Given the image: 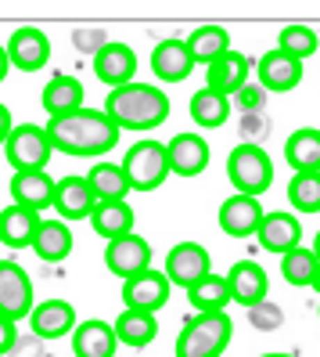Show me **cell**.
Instances as JSON below:
<instances>
[{"label": "cell", "instance_id": "obj_9", "mask_svg": "<svg viewBox=\"0 0 320 357\" xmlns=\"http://www.w3.org/2000/svg\"><path fill=\"white\" fill-rule=\"evenodd\" d=\"M104 267L122 282L134 278V275L152 267V245H147L141 235H134V231L130 235H119V238H112L109 245H104Z\"/></svg>", "mask_w": 320, "mask_h": 357}, {"label": "cell", "instance_id": "obj_13", "mask_svg": "<svg viewBox=\"0 0 320 357\" xmlns=\"http://www.w3.org/2000/svg\"><path fill=\"white\" fill-rule=\"evenodd\" d=\"M76 307L69 300H44L29 310V328L40 340H61V335H72L76 328Z\"/></svg>", "mask_w": 320, "mask_h": 357}, {"label": "cell", "instance_id": "obj_29", "mask_svg": "<svg viewBox=\"0 0 320 357\" xmlns=\"http://www.w3.org/2000/svg\"><path fill=\"white\" fill-rule=\"evenodd\" d=\"M90 227H94V235H101L104 242H112L119 235H130V231H134V209L126 206V199H119V202H97L94 213H90Z\"/></svg>", "mask_w": 320, "mask_h": 357}, {"label": "cell", "instance_id": "obj_34", "mask_svg": "<svg viewBox=\"0 0 320 357\" xmlns=\"http://www.w3.org/2000/svg\"><path fill=\"white\" fill-rule=\"evenodd\" d=\"M317 264H320V260H317L313 249L295 245V249H288V253L281 257V275H285V282H288V285H295V289H306V285H313Z\"/></svg>", "mask_w": 320, "mask_h": 357}, {"label": "cell", "instance_id": "obj_21", "mask_svg": "<svg viewBox=\"0 0 320 357\" xmlns=\"http://www.w3.org/2000/svg\"><path fill=\"white\" fill-rule=\"evenodd\" d=\"M36 227H40V209L29 206H8L0 209V242L11 245V249H29L36 238Z\"/></svg>", "mask_w": 320, "mask_h": 357}, {"label": "cell", "instance_id": "obj_43", "mask_svg": "<svg viewBox=\"0 0 320 357\" xmlns=\"http://www.w3.org/2000/svg\"><path fill=\"white\" fill-rule=\"evenodd\" d=\"M11 127H15V123H11V112H8V105H0V144L8 141Z\"/></svg>", "mask_w": 320, "mask_h": 357}, {"label": "cell", "instance_id": "obj_37", "mask_svg": "<svg viewBox=\"0 0 320 357\" xmlns=\"http://www.w3.org/2000/svg\"><path fill=\"white\" fill-rule=\"evenodd\" d=\"M266 94H270V91L263 87L259 79H255V83H241V87L230 94V105H234L238 112H263V109H266Z\"/></svg>", "mask_w": 320, "mask_h": 357}, {"label": "cell", "instance_id": "obj_38", "mask_svg": "<svg viewBox=\"0 0 320 357\" xmlns=\"http://www.w3.org/2000/svg\"><path fill=\"white\" fill-rule=\"evenodd\" d=\"M248 321H252V328H255V332H273V328H281L285 314H281V307H277V303L263 300V303L248 307Z\"/></svg>", "mask_w": 320, "mask_h": 357}, {"label": "cell", "instance_id": "obj_26", "mask_svg": "<svg viewBox=\"0 0 320 357\" xmlns=\"http://www.w3.org/2000/svg\"><path fill=\"white\" fill-rule=\"evenodd\" d=\"M11 199L18 206H29V209H47V206H54V181L44 170L15 174L11 177Z\"/></svg>", "mask_w": 320, "mask_h": 357}, {"label": "cell", "instance_id": "obj_22", "mask_svg": "<svg viewBox=\"0 0 320 357\" xmlns=\"http://www.w3.org/2000/svg\"><path fill=\"white\" fill-rule=\"evenodd\" d=\"M115 347H119V340H115V328L109 321L90 318V321H79L72 328L76 357H115Z\"/></svg>", "mask_w": 320, "mask_h": 357}, {"label": "cell", "instance_id": "obj_44", "mask_svg": "<svg viewBox=\"0 0 320 357\" xmlns=\"http://www.w3.org/2000/svg\"><path fill=\"white\" fill-rule=\"evenodd\" d=\"M8 69H11V58H8V47H0V83H4Z\"/></svg>", "mask_w": 320, "mask_h": 357}, {"label": "cell", "instance_id": "obj_1", "mask_svg": "<svg viewBox=\"0 0 320 357\" xmlns=\"http://www.w3.org/2000/svg\"><path fill=\"white\" fill-rule=\"evenodd\" d=\"M47 137L65 155H104L119 144V127L104 109H76L47 123Z\"/></svg>", "mask_w": 320, "mask_h": 357}, {"label": "cell", "instance_id": "obj_16", "mask_svg": "<svg viewBox=\"0 0 320 357\" xmlns=\"http://www.w3.org/2000/svg\"><path fill=\"white\" fill-rule=\"evenodd\" d=\"M263 220V206H259V195H230L223 206H220V227L223 235H234V238H248L255 235V227Z\"/></svg>", "mask_w": 320, "mask_h": 357}, {"label": "cell", "instance_id": "obj_41", "mask_svg": "<svg viewBox=\"0 0 320 357\" xmlns=\"http://www.w3.org/2000/svg\"><path fill=\"white\" fill-rule=\"evenodd\" d=\"M40 343H44L40 335H18L15 347L8 350V357H44V347Z\"/></svg>", "mask_w": 320, "mask_h": 357}, {"label": "cell", "instance_id": "obj_28", "mask_svg": "<svg viewBox=\"0 0 320 357\" xmlns=\"http://www.w3.org/2000/svg\"><path fill=\"white\" fill-rule=\"evenodd\" d=\"M44 109L47 116H69L76 109H83V83L69 73H58L47 79V87H44Z\"/></svg>", "mask_w": 320, "mask_h": 357}, {"label": "cell", "instance_id": "obj_33", "mask_svg": "<svg viewBox=\"0 0 320 357\" xmlns=\"http://www.w3.org/2000/svg\"><path fill=\"white\" fill-rule=\"evenodd\" d=\"M187 300H191L195 310H223L230 303V285H227L223 275H212V271H209L198 285L187 289Z\"/></svg>", "mask_w": 320, "mask_h": 357}, {"label": "cell", "instance_id": "obj_24", "mask_svg": "<svg viewBox=\"0 0 320 357\" xmlns=\"http://www.w3.org/2000/svg\"><path fill=\"white\" fill-rule=\"evenodd\" d=\"M248 69H252V61L238 51H223L216 61H209V83L205 87L212 91H220V94H234L241 87V83H248Z\"/></svg>", "mask_w": 320, "mask_h": 357}, {"label": "cell", "instance_id": "obj_42", "mask_svg": "<svg viewBox=\"0 0 320 357\" xmlns=\"http://www.w3.org/2000/svg\"><path fill=\"white\" fill-rule=\"evenodd\" d=\"M15 340H18V332H15V321H11V318H4V314H0V357H8V350L15 347Z\"/></svg>", "mask_w": 320, "mask_h": 357}, {"label": "cell", "instance_id": "obj_46", "mask_svg": "<svg viewBox=\"0 0 320 357\" xmlns=\"http://www.w3.org/2000/svg\"><path fill=\"white\" fill-rule=\"evenodd\" d=\"M313 253H317V260H320V231H317V242H313Z\"/></svg>", "mask_w": 320, "mask_h": 357}, {"label": "cell", "instance_id": "obj_19", "mask_svg": "<svg viewBox=\"0 0 320 357\" xmlns=\"http://www.w3.org/2000/svg\"><path fill=\"white\" fill-rule=\"evenodd\" d=\"M259 83L266 91H295L303 83V61L273 47L259 58Z\"/></svg>", "mask_w": 320, "mask_h": 357}, {"label": "cell", "instance_id": "obj_36", "mask_svg": "<svg viewBox=\"0 0 320 357\" xmlns=\"http://www.w3.org/2000/svg\"><path fill=\"white\" fill-rule=\"evenodd\" d=\"M277 47L298 61H306L310 54H317V33L310 26H285L277 33Z\"/></svg>", "mask_w": 320, "mask_h": 357}, {"label": "cell", "instance_id": "obj_3", "mask_svg": "<svg viewBox=\"0 0 320 357\" xmlns=\"http://www.w3.org/2000/svg\"><path fill=\"white\" fill-rule=\"evenodd\" d=\"M234 335V321L227 310H198L191 318L180 335H177V357H223V350L230 347Z\"/></svg>", "mask_w": 320, "mask_h": 357}, {"label": "cell", "instance_id": "obj_5", "mask_svg": "<svg viewBox=\"0 0 320 357\" xmlns=\"http://www.w3.org/2000/svg\"><path fill=\"white\" fill-rule=\"evenodd\" d=\"M122 170H126V181H130L134 192H155V188H162L166 177H169V152H166V144L152 141V137L137 141L134 149L126 152Z\"/></svg>", "mask_w": 320, "mask_h": 357}, {"label": "cell", "instance_id": "obj_47", "mask_svg": "<svg viewBox=\"0 0 320 357\" xmlns=\"http://www.w3.org/2000/svg\"><path fill=\"white\" fill-rule=\"evenodd\" d=\"M259 357H295V354H259Z\"/></svg>", "mask_w": 320, "mask_h": 357}, {"label": "cell", "instance_id": "obj_10", "mask_svg": "<svg viewBox=\"0 0 320 357\" xmlns=\"http://www.w3.org/2000/svg\"><path fill=\"white\" fill-rule=\"evenodd\" d=\"M122 303L134 307V310H152V314L162 310L169 303V278H166V271L147 267V271H141V275L126 278L122 282Z\"/></svg>", "mask_w": 320, "mask_h": 357}, {"label": "cell", "instance_id": "obj_6", "mask_svg": "<svg viewBox=\"0 0 320 357\" xmlns=\"http://www.w3.org/2000/svg\"><path fill=\"white\" fill-rule=\"evenodd\" d=\"M4 155L15 166V174L26 170H44L54 155V144L47 137L44 127H33V123H22V127H11L8 141H4Z\"/></svg>", "mask_w": 320, "mask_h": 357}, {"label": "cell", "instance_id": "obj_2", "mask_svg": "<svg viewBox=\"0 0 320 357\" xmlns=\"http://www.w3.org/2000/svg\"><path fill=\"white\" fill-rule=\"evenodd\" d=\"M169 94L152 87V83H122V87L109 91V101H104V112L115 119L119 130H155L169 119Z\"/></svg>", "mask_w": 320, "mask_h": 357}, {"label": "cell", "instance_id": "obj_45", "mask_svg": "<svg viewBox=\"0 0 320 357\" xmlns=\"http://www.w3.org/2000/svg\"><path fill=\"white\" fill-rule=\"evenodd\" d=\"M310 289H317V292H320V264H317V275H313V285H310Z\"/></svg>", "mask_w": 320, "mask_h": 357}, {"label": "cell", "instance_id": "obj_14", "mask_svg": "<svg viewBox=\"0 0 320 357\" xmlns=\"http://www.w3.org/2000/svg\"><path fill=\"white\" fill-rule=\"evenodd\" d=\"M8 58H11V66H18L22 73L44 69L51 61V40H47V33H40L33 26L15 29L11 40H8Z\"/></svg>", "mask_w": 320, "mask_h": 357}, {"label": "cell", "instance_id": "obj_7", "mask_svg": "<svg viewBox=\"0 0 320 357\" xmlns=\"http://www.w3.org/2000/svg\"><path fill=\"white\" fill-rule=\"evenodd\" d=\"M33 310L29 271L15 260H0V314L11 321H26Z\"/></svg>", "mask_w": 320, "mask_h": 357}, {"label": "cell", "instance_id": "obj_12", "mask_svg": "<svg viewBox=\"0 0 320 357\" xmlns=\"http://www.w3.org/2000/svg\"><path fill=\"white\" fill-rule=\"evenodd\" d=\"M94 73L104 87H122V83H130L137 76V54L130 44H122V40H109L97 54H94Z\"/></svg>", "mask_w": 320, "mask_h": 357}, {"label": "cell", "instance_id": "obj_39", "mask_svg": "<svg viewBox=\"0 0 320 357\" xmlns=\"http://www.w3.org/2000/svg\"><path fill=\"white\" fill-rule=\"evenodd\" d=\"M238 134H241V141H248V144H263V141L270 137V119H266L263 112H241Z\"/></svg>", "mask_w": 320, "mask_h": 357}, {"label": "cell", "instance_id": "obj_35", "mask_svg": "<svg viewBox=\"0 0 320 357\" xmlns=\"http://www.w3.org/2000/svg\"><path fill=\"white\" fill-rule=\"evenodd\" d=\"M288 202L298 213H320V174H295L288 181Z\"/></svg>", "mask_w": 320, "mask_h": 357}, {"label": "cell", "instance_id": "obj_11", "mask_svg": "<svg viewBox=\"0 0 320 357\" xmlns=\"http://www.w3.org/2000/svg\"><path fill=\"white\" fill-rule=\"evenodd\" d=\"M94 206H97V195H94L87 177L72 174V177H61L54 184V209L61 220H90Z\"/></svg>", "mask_w": 320, "mask_h": 357}, {"label": "cell", "instance_id": "obj_30", "mask_svg": "<svg viewBox=\"0 0 320 357\" xmlns=\"http://www.w3.org/2000/svg\"><path fill=\"white\" fill-rule=\"evenodd\" d=\"M87 181L94 188L97 202H119V199H126V195L134 192L130 181H126V170H122V166H115V162H94Z\"/></svg>", "mask_w": 320, "mask_h": 357}, {"label": "cell", "instance_id": "obj_31", "mask_svg": "<svg viewBox=\"0 0 320 357\" xmlns=\"http://www.w3.org/2000/svg\"><path fill=\"white\" fill-rule=\"evenodd\" d=\"M227 116H230V98L227 94L212 91V87L191 94V119H195L198 127L216 130V127H223V123H227Z\"/></svg>", "mask_w": 320, "mask_h": 357}, {"label": "cell", "instance_id": "obj_40", "mask_svg": "<svg viewBox=\"0 0 320 357\" xmlns=\"http://www.w3.org/2000/svg\"><path fill=\"white\" fill-rule=\"evenodd\" d=\"M109 33H104V29H72V47L79 51V54H97L104 44H109Z\"/></svg>", "mask_w": 320, "mask_h": 357}, {"label": "cell", "instance_id": "obj_20", "mask_svg": "<svg viewBox=\"0 0 320 357\" xmlns=\"http://www.w3.org/2000/svg\"><path fill=\"white\" fill-rule=\"evenodd\" d=\"M152 69L162 83H184L191 73H195V58H191L184 40H162V44L152 51Z\"/></svg>", "mask_w": 320, "mask_h": 357}, {"label": "cell", "instance_id": "obj_27", "mask_svg": "<svg viewBox=\"0 0 320 357\" xmlns=\"http://www.w3.org/2000/svg\"><path fill=\"white\" fill-rule=\"evenodd\" d=\"M285 162L295 174H320V130L317 127L295 130L285 144Z\"/></svg>", "mask_w": 320, "mask_h": 357}, {"label": "cell", "instance_id": "obj_17", "mask_svg": "<svg viewBox=\"0 0 320 357\" xmlns=\"http://www.w3.org/2000/svg\"><path fill=\"white\" fill-rule=\"evenodd\" d=\"M169 152V174L177 177H198L209 166V144L202 134H177L166 144Z\"/></svg>", "mask_w": 320, "mask_h": 357}, {"label": "cell", "instance_id": "obj_25", "mask_svg": "<svg viewBox=\"0 0 320 357\" xmlns=\"http://www.w3.org/2000/svg\"><path fill=\"white\" fill-rule=\"evenodd\" d=\"M112 328H115V340L126 343V347H134V350H144L147 343H155V335H159L155 314L152 310H134V307H126L115 318Z\"/></svg>", "mask_w": 320, "mask_h": 357}, {"label": "cell", "instance_id": "obj_15", "mask_svg": "<svg viewBox=\"0 0 320 357\" xmlns=\"http://www.w3.org/2000/svg\"><path fill=\"white\" fill-rule=\"evenodd\" d=\"M255 235H259V245L266 249V253L285 257L288 249H295L298 242H303V224H298V217L285 213V209H273V213H263Z\"/></svg>", "mask_w": 320, "mask_h": 357}, {"label": "cell", "instance_id": "obj_4", "mask_svg": "<svg viewBox=\"0 0 320 357\" xmlns=\"http://www.w3.org/2000/svg\"><path fill=\"white\" fill-rule=\"evenodd\" d=\"M227 177L230 184L245 195H263L266 188L273 184V162L266 155L263 144H248L241 141L238 149L227 155Z\"/></svg>", "mask_w": 320, "mask_h": 357}, {"label": "cell", "instance_id": "obj_32", "mask_svg": "<svg viewBox=\"0 0 320 357\" xmlns=\"http://www.w3.org/2000/svg\"><path fill=\"white\" fill-rule=\"evenodd\" d=\"M187 51H191V58H195V66L198 61H216L223 51H230V33L223 29V26H198V29H191L187 33Z\"/></svg>", "mask_w": 320, "mask_h": 357}, {"label": "cell", "instance_id": "obj_18", "mask_svg": "<svg viewBox=\"0 0 320 357\" xmlns=\"http://www.w3.org/2000/svg\"><path fill=\"white\" fill-rule=\"evenodd\" d=\"M227 285H230V300H234V303H241L245 310L255 307V303H263V300H266V292H270L266 271H263L259 264H252V260L234 264V267H230V275H227Z\"/></svg>", "mask_w": 320, "mask_h": 357}, {"label": "cell", "instance_id": "obj_8", "mask_svg": "<svg viewBox=\"0 0 320 357\" xmlns=\"http://www.w3.org/2000/svg\"><path fill=\"white\" fill-rule=\"evenodd\" d=\"M209 271H212L209 249L198 245V242H177L166 253V278H169V285L191 289V285H198Z\"/></svg>", "mask_w": 320, "mask_h": 357}, {"label": "cell", "instance_id": "obj_23", "mask_svg": "<svg viewBox=\"0 0 320 357\" xmlns=\"http://www.w3.org/2000/svg\"><path fill=\"white\" fill-rule=\"evenodd\" d=\"M33 253L44 264H61L72 253V231L69 220H40L36 238H33Z\"/></svg>", "mask_w": 320, "mask_h": 357}]
</instances>
